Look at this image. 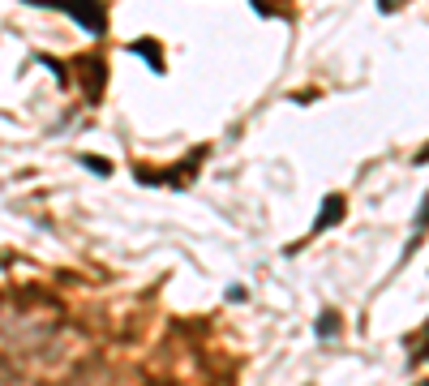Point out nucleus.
<instances>
[{
  "mask_svg": "<svg viewBox=\"0 0 429 386\" xmlns=\"http://www.w3.org/2000/svg\"><path fill=\"white\" fill-rule=\"evenodd\" d=\"M318 335H335V313H322V322H318Z\"/></svg>",
  "mask_w": 429,
  "mask_h": 386,
  "instance_id": "2",
  "label": "nucleus"
},
{
  "mask_svg": "<svg viewBox=\"0 0 429 386\" xmlns=\"http://www.w3.org/2000/svg\"><path fill=\"white\" fill-rule=\"evenodd\" d=\"M339 210H344V198H327V206H322V219H318V228H331Z\"/></svg>",
  "mask_w": 429,
  "mask_h": 386,
  "instance_id": "1",
  "label": "nucleus"
}]
</instances>
